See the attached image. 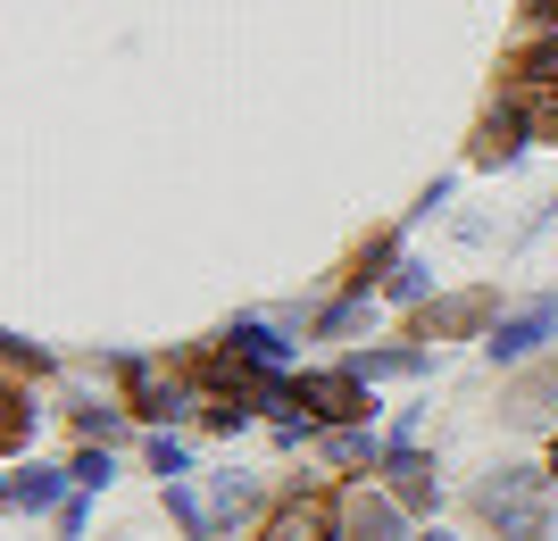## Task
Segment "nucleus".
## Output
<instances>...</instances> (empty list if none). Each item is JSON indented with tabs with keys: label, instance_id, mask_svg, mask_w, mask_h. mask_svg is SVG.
Here are the masks:
<instances>
[{
	"label": "nucleus",
	"instance_id": "4468645a",
	"mask_svg": "<svg viewBox=\"0 0 558 541\" xmlns=\"http://www.w3.org/2000/svg\"><path fill=\"white\" fill-rule=\"evenodd\" d=\"M367 376H417V351H375Z\"/></svg>",
	"mask_w": 558,
	"mask_h": 541
},
{
	"label": "nucleus",
	"instance_id": "6e6552de",
	"mask_svg": "<svg viewBox=\"0 0 558 541\" xmlns=\"http://www.w3.org/2000/svg\"><path fill=\"white\" fill-rule=\"evenodd\" d=\"M342 517H350V541H400L392 508H384L375 492H350V500H342Z\"/></svg>",
	"mask_w": 558,
	"mask_h": 541
},
{
	"label": "nucleus",
	"instance_id": "7ed1b4c3",
	"mask_svg": "<svg viewBox=\"0 0 558 541\" xmlns=\"http://www.w3.org/2000/svg\"><path fill=\"white\" fill-rule=\"evenodd\" d=\"M333 517H342V508H333L326 492H308V500H283L276 517H267V541H333Z\"/></svg>",
	"mask_w": 558,
	"mask_h": 541
},
{
	"label": "nucleus",
	"instance_id": "dca6fc26",
	"mask_svg": "<svg viewBox=\"0 0 558 541\" xmlns=\"http://www.w3.org/2000/svg\"><path fill=\"white\" fill-rule=\"evenodd\" d=\"M525 17H542V25H558V0H525Z\"/></svg>",
	"mask_w": 558,
	"mask_h": 541
},
{
	"label": "nucleus",
	"instance_id": "1a4fd4ad",
	"mask_svg": "<svg viewBox=\"0 0 558 541\" xmlns=\"http://www.w3.org/2000/svg\"><path fill=\"white\" fill-rule=\"evenodd\" d=\"M517 125L534 142H558V93L550 84H525V100H517Z\"/></svg>",
	"mask_w": 558,
	"mask_h": 541
},
{
	"label": "nucleus",
	"instance_id": "423d86ee",
	"mask_svg": "<svg viewBox=\"0 0 558 541\" xmlns=\"http://www.w3.org/2000/svg\"><path fill=\"white\" fill-rule=\"evenodd\" d=\"M384 475H392V500H400V508H434V467H425L409 442L384 458Z\"/></svg>",
	"mask_w": 558,
	"mask_h": 541
},
{
	"label": "nucleus",
	"instance_id": "f03ea898",
	"mask_svg": "<svg viewBox=\"0 0 558 541\" xmlns=\"http://www.w3.org/2000/svg\"><path fill=\"white\" fill-rule=\"evenodd\" d=\"M492 308H500V292H492V283H475V292H450V300H434V308L417 317V333H425V342H466V333L484 325Z\"/></svg>",
	"mask_w": 558,
	"mask_h": 541
},
{
	"label": "nucleus",
	"instance_id": "0eeeda50",
	"mask_svg": "<svg viewBox=\"0 0 558 541\" xmlns=\"http://www.w3.org/2000/svg\"><path fill=\"white\" fill-rule=\"evenodd\" d=\"M558 325V300H542V308H525V317H509V325L492 333V358H525V351H542V333Z\"/></svg>",
	"mask_w": 558,
	"mask_h": 541
},
{
	"label": "nucleus",
	"instance_id": "f257e3e1",
	"mask_svg": "<svg viewBox=\"0 0 558 541\" xmlns=\"http://www.w3.org/2000/svg\"><path fill=\"white\" fill-rule=\"evenodd\" d=\"M475 508L500 525V541H542L550 533V517H542V475H525V467H500L484 492H475Z\"/></svg>",
	"mask_w": 558,
	"mask_h": 541
},
{
	"label": "nucleus",
	"instance_id": "9d476101",
	"mask_svg": "<svg viewBox=\"0 0 558 541\" xmlns=\"http://www.w3.org/2000/svg\"><path fill=\"white\" fill-rule=\"evenodd\" d=\"M509 75H517V84H550V93H558V42L517 50V59H509Z\"/></svg>",
	"mask_w": 558,
	"mask_h": 541
},
{
	"label": "nucleus",
	"instance_id": "20e7f679",
	"mask_svg": "<svg viewBox=\"0 0 558 541\" xmlns=\"http://www.w3.org/2000/svg\"><path fill=\"white\" fill-rule=\"evenodd\" d=\"M301 401L317 408V417L350 425V417H367V383L359 376H301Z\"/></svg>",
	"mask_w": 558,
	"mask_h": 541
},
{
	"label": "nucleus",
	"instance_id": "f8f14e48",
	"mask_svg": "<svg viewBox=\"0 0 558 541\" xmlns=\"http://www.w3.org/2000/svg\"><path fill=\"white\" fill-rule=\"evenodd\" d=\"M9 500H17V508H50V500H59V475H17V483H9Z\"/></svg>",
	"mask_w": 558,
	"mask_h": 541
},
{
	"label": "nucleus",
	"instance_id": "2eb2a0df",
	"mask_svg": "<svg viewBox=\"0 0 558 541\" xmlns=\"http://www.w3.org/2000/svg\"><path fill=\"white\" fill-rule=\"evenodd\" d=\"M150 475H184V442H167V433H159V442H150Z\"/></svg>",
	"mask_w": 558,
	"mask_h": 541
},
{
	"label": "nucleus",
	"instance_id": "9b49d317",
	"mask_svg": "<svg viewBox=\"0 0 558 541\" xmlns=\"http://www.w3.org/2000/svg\"><path fill=\"white\" fill-rule=\"evenodd\" d=\"M375 442L359 433V425H342V433H326V467H367Z\"/></svg>",
	"mask_w": 558,
	"mask_h": 541
},
{
	"label": "nucleus",
	"instance_id": "a211bd4d",
	"mask_svg": "<svg viewBox=\"0 0 558 541\" xmlns=\"http://www.w3.org/2000/svg\"><path fill=\"white\" fill-rule=\"evenodd\" d=\"M434 541H442V533H434Z\"/></svg>",
	"mask_w": 558,
	"mask_h": 541
},
{
	"label": "nucleus",
	"instance_id": "f3484780",
	"mask_svg": "<svg viewBox=\"0 0 558 541\" xmlns=\"http://www.w3.org/2000/svg\"><path fill=\"white\" fill-rule=\"evenodd\" d=\"M550 475H558V442H550Z\"/></svg>",
	"mask_w": 558,
	"mask_h": 541
},
{
	"label": "nucleus",
	"instance_id": "ddd939ff",
	"mask_svg": "<svg viewBox=\"0 0 558 541\" xmlns=\"http://www.w3.org/2000/svg\"><path fill=\"white\" fill-rule=\"evenodd\" d=\"M550 401H558V376H542V383H517V392H509V417H542Z\"/></svg>",
	"mask_w": 558,
	"mask_h": 541
},
{
	"label": "nucleus",
	"instance_id": "39448f33",
	"mask_svg": "<svg viewBox=\"0 0 558 541\" xmlns=\"http://www.w3.org/2000/svg\"><path fill=\"white\" fill-rule=\"evenodd\" d=\"M125 401H134V417H167V408H175V367L134 358V367H125Z\"/></svg>",
	"mask_w": 558,
	"mask_h": 541
}]
</instances>
